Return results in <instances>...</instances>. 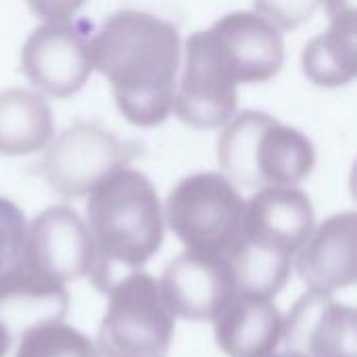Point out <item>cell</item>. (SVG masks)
<instances>
[{"mask_svg":"<svg viewBox=\"0 0 357 357\" xmlns=\"http://www.w3.org/2000/svg\"><path fill=\"white\" fill-rule=\"evenodd\" d=\"M90 54L132 126L153 128L169 117L182 63V40L174 23L146 10H117L92 36Z\"/></svg>","mask_w":357,"mask_h":357,"instance_id":"obj_1","label":"cell"},{"mask_svg":"<svg viewBox=\"0 0 357 357\" xmlns=\"http://www.w3.org/2000/svg\"><path fill=\"white\" fill-rule=\"evenodd\" d=\"M88 195L86 226L94 249L88 278L109 293L161 249L163 209L153 182L132 167L115 169Z\"/></svg>","mask_w":357,"mask_h":357,"instance_id":"obj_2","label":"cell"},{"mask_svg":"<svg viewBox=\"0 0 357 357\" xmlns=\"http://www.w3.org/2000/svg\"><path fill=\"white\" fill-rule=\"evenodd\" d=\"M218 161L234 186H297L314 172L316 149L301 130L247 109L224 126Z\"/></svg>","mask_w":357,"mask_h":357,"instance_id":"obj_3","label":"cell"},{"mask_svg":"<svg viewBox=\"0 0 357 357\" xmlns=\"http://www.w3.org/2000/svg\"><path fill=\"white\" fill-rule=\"evenodd\" d=\"M245 199L220 172L180 180L167 197L165 218L188 251L226 257L243 232Z\"/></svg>","mask_w":357,"mask_h":357,"instance_id":"obj_4","label":"cell"},{"mask_svg":"<svg viewBox=\"0 0 357 357\" xmlns=\"http://www.w3.org/2000/svg\"><path fill=\"white\" fill-rule=\"evenodd\" d=\"M174 328L159 284L134 272L109 291L96 349L102 357H167Z\"/></svg>","mask_w":357,"mask_h":357,"instance_id":"obj_5","label":"cell"},{"mask_svg":"<svg viewBox=\"0 0 357 357\" xmlns=\"http://www.w3.org/2000/svg\"><path fill=\"white\" fill-rule=\"evenodd\" d=\"M238 86L236 65L215 33L195 31L184 46L172 111L180 121L199 130L224 128L238 111Z\"/></svg>","mask_w":357,"mask_h":357,"instance_id":"obj_6","label":"cell"},{"mask_svg":"<svg viewBox=\"0 0 357 357\" xmlns=\"http://www.w3.org/2000/svg\"><path fill=\"white\" fill-rule=\"evenodd\" d=\"M138 151V144L96 121H75L44 149L40 174L59 197L79 199L115 169L128 167Z\"/></svg>","mask_w":357,"mask_h":357,"instance_id":"obj_7","label":"cell"},{"mask_svg":"<svg viewBox=\"0 0 357 357\" xmlns=\"http://www.w3.org/2000/svg\"><path fill=\"white\" fill-rule=\"evenodd\" d=\"M92 238L86 222L67 205L44 209L25 232L23 270L48 295H67L65 284L90 274Z\"/></svg>","mask_w":357,"mask_h":357,"instance_id":"obj_8","label":"cell"},{"mask_svg":"<svg viewBox=\"0 0 357 357\" xmlns=\"http://www.w3.org/2000/svg\"><path fill=\"white\" fill-rule=\"evenodd\" d=\"M21 69L48 96L69 98L86 86L94 69L90 40L71 21H44L21 48Z\"/></svg>","mask_w":357,"mask_h":357,"instance_id":"obj_9","label":"cell"},{"mask_svg":"<svg viewBox=\"0 0 357 357\" xmlns=\"http://www.w3.org/2000/svg\"><path fill=\"white\" fill-rule=\"evenodd\" d=\"M159 291L172 316L207 322L230 305L236 280L226 257L186 249L165 268Z\"/></svg>","mask_w":357,"mask_h":357,"instance_id":"obj_10","label":"cell"},{"mask_svg":"<svg viewBox=\"0 0 357 357\" xmlns=\"http://www.w3.org/2000/svg\"><path fill=\"white\" fill-rule=\"evenodd\" d=\"M314 228V205L301 188L266 186L245 203L243 232L238 241L293 257Z\"/></svg>","mask_w":357,"mask_h":357,"instance_id":"obj_11","label":"cell"},{"mask_svg":"<svg viewBox=\"0 0 357 357\" xmlns=\"http://www.w3.org/2000/svg\"><path fill=\"white\" fill-rule=\"evenodd\" d=\"M282 341L303 357H357V316L333 293L307 291L284 318Z\"/></svg>","mask_w":357,"mask_h":357,"instance_id":"obj_12","label":"cell"},{"mask_svg":"<svg viewBox=\"0 0 357 357\" xmlns=\"http://www.w3.org/2000/svg\"><path fill=\"white\" fill-rule=\"evenodd\" d=\"M25 215L8 199L0 197V312L8 320L27 310L36 322L63 320L69 307L67 295H48L36 289L23 270ZM19 320V316H17Z\"/></svg>","mask_w":357,"mask_h":357,"instance_id":"obj_13","label":"cell"},{"mask_svg":"<svg viewBox=\"0 0 357 357\" xmlns=\"http://www.w3.org/2000/svg\"><path fill=\"white\" fill-rule=\"evenodd\" d=\"M297 274L312 291L335 293L356 282L357 213L331 215L312 230L295 259Z\"/></svg>","mask_w":357,"mask_h":357,"instance_id":"obj_14","label":"cell"},{"mask_svg":"<svg viewBox=\"0 0 357 357\" xmlns=\"http://www.w3.org/2000/svg\"><path fill=\"white\" fill-rule=\"evenodd\" d=\"M209 29L230 52L241 84H264L280 73L284 65L282 33L259 13H228Z\"/></svg>","mask_w":357,"mask_h":357,"instance_id":"obj_15","label":"cell"},{"mask_svg":"<svg viewBox=\"0 0 357 357\" xmlns=\"http://www.w3.org/2000/svg\"><path fill=\"white\" fill-rule=\"evenodd\" d=\"M213 322L215 343L228 357L270 356L284 333V316L270 299L238 293Z\"/></svg>","mask_w":357,"mask_h":357,"instance_id":"obj_16","label":"cell"},{"mask_svg":"<svg viewBox=\"0 0 357 357\" xmlns=\"http://www.w3.org/2000/svg\"><path fill=\"white\" fill-rule=\"evenodd\" d=\"M52 138L54 119L44 96L27 88L0 92V155H33L44 151Z\"/></svg>","mask_w":357,"mask_h":357,"instance_id":"obj_17","label":"cell"},{"mask_svg":"<svg viewBox=\"0 0 357 357\" xmlns=\"http://www.w3.org/2000/svg\"><path fill=\"white\" fill-rule=\"evenodd\" d=\"M305 77L320 88H341L357 75V13L337 15L301 54Z\"/></svg>","mask_w":357,"mask_h":357,"instance_id":"obj_18","label":"cell"},{"mask_svg":"<svg viewBox=\"0 0 357 357\" xmlns=\"http://www.w3.org/2000/svg\"><path fill=\"white\" fill-rule=\"evenodd\" d=\"M15 357H100L96 345L63 320H42L27 326Z\"/></svg>","mask_w":357,"mask_h":357,"instance_id":"obj_19","label":"cell"},{"mask_svg":"<svg viewBox=\"0 0 357 357\" xmlns=\"http://www.w3.org/2000/svg\"><path fill=\"white\" fill-rule=\"evenodd\" d=\"M322 0H255V13L274 23L280 31H291L307 23Z\"/></svg>","mask_w":357,"mask_h":357,"instance_id":"obj_20","label":"cell"},{"mask_svg":"<svg viewBox=\"0 0 357 357\" xmlns=\"http://www.w3.org/2000/svg\"><path fill=\"white\" fill-rule=\"evenodd\" d=\"M25 2L36 17L50 23L71 21L86 4V0H25Z\"/></svg>","mask_w":357,"mask_h":357,"instance_id":"obj_21","label":"cell"},{"mask_svg":"<svg viewBox=\"0 0 357 357\" xmlns=\"http://www.w3.org/2000/svg\"><path fill=\"white\" fill-rule=\"evenodd\" d=\"M328 19L337 17V15H347V13H357L356 0H322Z\"/></svg>","mask_w":357,"mask_h":357,"instance_id":"obj_22","label":"cell"},{"mask_svg":"<svg viewBox=\"0 0 357 357\" xmlns=\"http://www.w3.org/2000/svg\"><path fill=\"white\" fill-rule=\"evenodd\" d=\"M10 343H13L10 324H8V320L2 316V312H0V357H6V354L10 351Z\"/></svg>","mask_w":357,"mask_h":357,"instance_id":"obj_23","label":"cell"},{"mask_svg":"<svg viewBox=\"0 0 357 357\" xmlns=\"http://www.w3.org/2000/svg\"><path fill=\"white\" fill-rule=\"evenodd\" d=\"M264 357H303V356H299V354H295V351H284V354H270V356H264Z\"/></svg>","mask_w":357,"mask_h":357,"instance_id":"obj_24","label":"cell"}]
</instances>
